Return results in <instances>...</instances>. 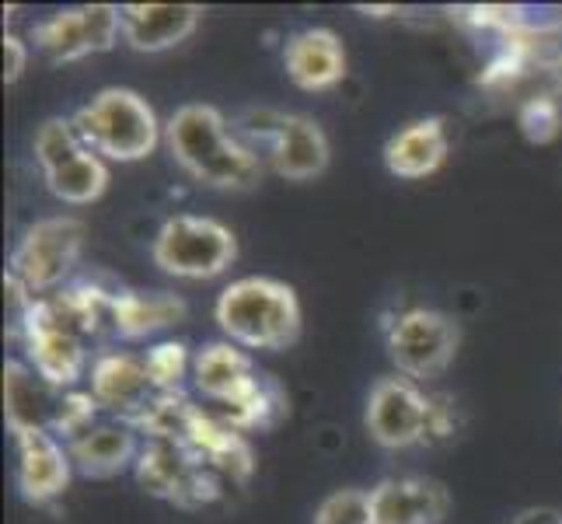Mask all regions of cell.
I'll use <instances>...</instances> for the list:
<instances>
[{"label": "cell", "mask_w": 562, "mask_h": 524, "mask_svg": "<svg viewBox=\"0 0 562 524\" xmlns=\"http://www.w3.org/2000/svg\"><path fill=\"white\" fill-rule=\"evenodd\" d=\"M165 144L189 179L206 189L245 192L262 179L259 150L231 133L221 109L213 105L189 102L171 112L165 123Z\"/></svg>", "instance_id": "1"}, {"label": "cell", "mask_w": 562, "mask_h": 524, "mask_svg": "<svg viewBox=\"0 0 562 524\" xmlns=\"http://www.w3.org/2000/svg\"><path fill=\"white\" fill-rule=\"evenodd\" d=\"M227 343L241 349H290L301 339V301L297 290L273 277L231 280L213 304Z\"/></svg>", "instance_id": "2"}, {"label": "cell", "mask_w": 562, "mask_h": 524, "mask_svg": "<svg viewBox=\"0 0 562 524\" xmlns=\"http://www.w3.org/2000/svg\"><path fill=\"white\" fill-rule=\"evenodd\" d=\"M81 141L105 161H144L161 144V123L144 94L130 88H105L74 115Z\"/></svg>", "instance_id": "3"}, {"label": "cell", "mask_w": 562, "mask_h": 524, "mask_svg": "<svg viewBox=\"0 0 562 524\" xmlns=\"http://www.w3.org/2000/svg\"><path fill=\"white\" fill-rule=\"evenodd\" d=\"M150 259L176 280H213L238 259V238L227 224L196 213L168 218L150 242Z\"/></svg>", "instance_id": "4"}, {"label": "cell", "mask_w": 562, "mask_h": 524, "mask_svg": "<svg viewBox=\"0 0 562 524\" xmlns=\"http://www.w3.org/2000/svg\"><path fill=\"white\" fill-rule=\"evenodd\" d=\"M85 248V224L70 218V213H60V218H43L32 227H25L22 242L11 252V266L8 274L22 280L32 298L46 294V290H56L70 269L81 259Z\"/></svg>", "instance_id": "5"}, {"label": "cell", "mask_w": 562, "mask_h": 524, "mask_svg": "<svg viewBox=\"0 0 562 524\" xmlns=\"http://www.w3.org/2000/svg\"><path fill=\"white\" fill-rule=\"evenodd\" d=\"M458 343V322L443 312H434V308H409L387 325V357L409 381L440 378L454 360Z\"/></svg>", "instance_id": "6"}, {"label": "cell", "mask_w": 562, "mask_h": 524, "mask_svg": "<svg viewBox=\"0 0 562 524\" xmlns=\"http://www.w3.org/2000/svg\"><path fill=\"white\" fill-rule=\"evenodd\" d=\"M18 325L25 333L29 367L38 378L60 388V392H74L77 381L88 378L91 371L88 343L81 336H74L70 328H64V322L53 315L46 298H35Z\"/></svg>", "instance_id": "7"}, {"label": "cell", "mask_w": 562, "mask_h": 524, "mask_svg": "<svg viewBox=\"0 0 562 524\" xmlns=\"http://www.w3.org/2000/svg\"><path fill=\"white\" fill-rule=\"evenodd\" d=\"M363 426L384 451H405L430 434V395L409 378H378L367 395Z\"/></svg>", "instance_id": "8"}, {"label": "cell", "mask_w": 562, "mask_h": 524, "mask_svg": "<svg viewBox=\"0 0 562 524\" xmlns=\"http://www.w3.org/2000/svg\"><path fill=\"white\" fill-rule=\"evenodd\" d=\"M35 46L43 49L53 64H77L85 56L109 53L123 38V18L112 4H88L67 8L43 18L32 29Z\"/></svg>", "instance_id": "9"}, {"label": "cell", "mask_w": 562, "mask_h": 524, "mask_svg": "<svg viewBox=\"0 0 562 524\" xmlns=\"http://www.w3.org/2000/svg\"><path fill=\"white\" fill-rule=\"evenodd\" d=\"M266 158L273 171L286 182H312L325 175L333 147H328L325 130L312 120V115L286 112L277 120L273 133L266 141Z\"/></svg>", "instance_id": "10"}, {"label": "cell", "mask_w": 562, "mask_h": 524, "mask_svg": "<svg viewBox=\"0 0 562 524\" xmlns=\"http://www.w3.org/2000/svg\"><path fill=\"white\" fill-rule=\"evenodd\" d=\"M18 448V490L29 503H49L64 497L74 476V458L67 444L49 431L14 434Z\"/></svg>", "instance_id": "11"}, {"label": "cell", "mask_w": 562, "mask_h": 524, "mask_svg": "<svg viewBox=\"0 0 562 524\" xmlns=\"http://www.w3.org/2000/svg\"><path fill=\"white\" fill-rule=\"evenodd\" d=\"M88 392L102 410L120 413L123 420H133L144 405L158 395L150 384L147 364L144 357L130 354V349H102L99 357L91 360L88 371Z\"/></svg>", "instance_id": "12"}, {"label": "cell", "mask_w": 562, "mask_h": 524, "mask_svg": "<svg viewBox=\"0 0 562 524\" xmlns=\"http://www.w3.org/2000/svg\"><path fill=\"white\" fill-rule=\"evenodd\" d=\"M451 511L443 482L426 476H392L371 490L374 524H440Z\"/></svg>", "instance_id": "13"}, {"label": "cell", "mask_w": 562, "mask_h": 524, "mask_svg": "<svg viewBox=\"0 0 562 524\" xmlns=\"http://www.w3.org/2000/svg\"><path fill=\"white\" fill-rule=\"evenodd\" d=\"M123 43L137 53H165L182 46L200 29V4H123Z\"/></svg>", "instance_id": "14"}, {"label": "cell", "mask_w": 562, "mask_h": 524, "mask_svg": "<svg viewBox=\"0 0 562 524\" xmlns=\"http://www.w3.org/2000/svg\"><path fill=\"white\" fill-rule=\"evenodd\" d=\"M74 469L88 479H112L126 472L130 465H137L140 458V431L130 420H105L94 423L91 431L81 437H74L70 444Z\"/></svg>", "instance_id": "15"}, {"label": "cell", "mask_w": 562, "mask_h": 524, "mask_svg": "<svg viewBox=\"0 0 562 524\" xmlns=\"http://www.w3.org/2000/svg\"><path fill=\"white\" fill-rule=\"evenodd\" d=\"M283 70L301 91H333L346 77V49L333 29H304L283 46Z\"/></svg>", "instance_id": "16"}, {"label": "cell", "mask_w": 562, "mask_h": 524, "mask_svg": "<svg viewBox=\"0 0 562 524\" xmlns=\"http://www.w3.org/2000/svg\"><path fill=\"white\" fill-rule=\"evenodd\" d=\"M448 123L440 115H426L392 133L384 144V168L405 182H419L448 161Z\"/></svg>", "instance_id": "17"}, {"label": "cell", "mask_w": 562, "mask_h": 524, "mask_svg": "<svg viewBox=\"0 0 562 524\" xmlns=\"http://www.w3.org/2000/svg\"><path fill=\"white\" fill-rule=\"evenodd\" d=\"M64 392L43 381L29 364L8 360L4 364V413L11 434L22 431H49L56 426V413H60Z\"/></svg>", "instance_id": "18"}, {"label": "cell", "mask_w": 562, "mask_h": 524, "mask_svg": "<svg viewBox=\"0 0 562 524\" xmlns=\"http://www.w3.org/2000/svg\"><path fill=\"white\" fill-rule=\"evenodd\" d=\"M189 308L179 294L168 290H154V294H140V290H115L112 294V336L115 339H147L154 333H165L171 325H182Z\"/></svg>", "instance_id": "19"}, {"label": "cell", "mask_w": 562, "mask_h": 524, "mask_svg": "<svg viewBox=\"0 0 562 524\" xmlns=\"http://www.w3.org/2000/svg\"><path fill=\"white\" fill-rule=\"evenodd\" d=\"M200 469L203 458L189 444H168V441H147L137 465H133L140 490L158 500H171L176 508Z\"/></svg>", "instance_id": "20"}, {"label": "cell", "mask_w": 562, "mask_h": 524, "mask_svg": "<svg viewBox=\"0 0 562 524\" xmlns=\"http://www.w3.org/2000/svg\"><path fill=\"white\" fill-rule=\"evenodd\" d=\"M43 179H46V189L60 203L88 207L94 200H102V192L109 189V165L88 147L77 154V158L56 165L53 171H43Z\"/></svg>", "instance_id": "21"}, {"label": "cell", "mask_w": 562, "mask_h": 524, "mask_svg": "<svg viewBox=\"0 0 562 524\" xmlns=\"http://www.w3.org/2000/svg\"><path fill=\"white\" fill-rule=\"evenodd\" d=\"M196 416H200V405H192L182 392H158L130 423L137 426L147 441L189 444Z\"/></svg>", "instance_id": "22"}, {"label": "cell", "mask_w": 562, "mask_h": 524, "mask_svg": "<svg viewBox=\"0 0 562 524\" xmlns=\"http://www.w3.org/2000/svg\"><path fill=\"white\" fill-rule=\"evenodd\" d=\"M192 357L196 354H189V346L182 339H165L158 346H150L144 354V364L154 392H179L186 375H192Z\"/></svg>", "instance_id": "23"}, {"label": "cell", "mask_w": 562, "mask_h": 524, "mask_svg": "<svg viewBox=\"0 0 562 524\" xmlns=\"http://www.w3.org/2000/svg\"><path fill=\"white\" fill-rule=\"evenodd\" d=\"M81 150H88V144L81 141L74 120H46L35 130V161L43 171H53L56 165H64L70 158H77Z\"/></svg>", "instance_id": "24"}, {"label": "cell", "mask_w": 562, "mask_h": 524, "mask_svg": "<svg viewBox=\"0 0 562 524\" xmlns=\"http://www.w3.org/2000/svg\"><path fill=\"white\" fill-rule=\"evenodd\" d=\"M520 133L531 141V144H549L559 137L562 130V105L552 99V94H538V99H528L520 105Z\"/></svg>", "instance_id": "25"}, {"label": "cell", "mask_w": 562, "mask_h": 524, "mask_svg": "<svg viewBox=\"0 0 562 524\" xmlns=\"http://www.w3.org/2000/svg\"><path fill=\"white\" fill-rule=\"evenodd\" d=\"M312 524H374L371 493H363V490H336L333 497H325L318 503Z\"/></svg>", "instance_id": "26"}, {"label": "cell", "mask_w": 562, "mask_h": 524, "mask_svg": "<svg viewBox=\"0 0 562 524\" xmlns=\"http://www.w3.org/2000/svg\"><path fill=\"white\" fill-rule=\"evenodd\" d=\"M29 67V46L18 35H4V81L14 85Z\"/></svg>", "instance_id": "27"}, {"label": "cell", "mask_w": 562, "mask_h": 524, "mask_svg": "<svg viewBox=\"0 0 562 524\" xmlns=\"http://www.w3.org/2000/svg\"><path fill=\"white\" fill-rule=\"evenodd\" d=\"M448 434H454L451 405H448V399L430 395V434H426V437H448Z\"/></svg>", "instance_id": "28"}, {"label": "cell", "mask_w": 562, "mask_h": 524, "mask_svg": "<svg viewBox=\"0 0 562 524\" xmlns=\"http://www.w3.org/2000/svg\"><path fill=\"white\" fill-rule=\"evenodd\" d=\"M514 524H562V514L552 511V508H531V511L520 514Z\"/></svg>", "instance_id": "29"}]
</instances>
